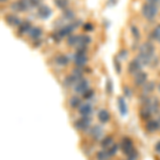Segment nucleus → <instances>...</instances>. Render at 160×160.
<instances>
[{
    "label": "nucleus",
    "mask_w": 160,
    "mask_h": 160,
    "mask_svg": "<svg viewBox=\"0 0 160 160\" xmlns=\"http://www.w3.org/2000/svg\"><path fill=\"white\" fill-rule=\"evenodd\" d=\"M77 82L78 81H77L76 78L73 76V75L67 76L65 78V80H64V83H65V85H67V87H71V85H73L74 83H77Z\"/></svg>",
    "instance_id": "24"
},
{
    "label": "nucleus",
    "mask_w": 160,
    "mask_h": 160,
    "mask_svg": "<svg viewBox=\"0 0 160 160\" xmlns=\"http://www.w3.org/2000/svg\"><path fill=\"white\" fill-rule=\"evenodd\" d=\"M159 127V123L156 122V121H148L147 123H146V126H145L146 130L149 132H155Z\"/></svg>",
    "instance_id": "15"
},
{
    "label": "nucleus",
    "mask_w": 160,
    "mask_h": 160,
    "mask_svg": "<svg viewBox=\"0 0 160 160\" xmlns=\"http://www.w3.org/2000/svg\"><path fill=\"white\" fill-rule=\"evenodd\" d=\"M101 132H103V130H101V128L99 127V126H94V127L91 129V135L93 136V138L95 139V140H97V139H99L100 136H101Z\"/></svg>",
    "instance_id": "18"
},
{
    "label": "nucleus",
    "mask_w": 160,
    "mask_h": 160,
    "mask_svg": "<svg viewBox=\"0 0 160 160\" xmlns=\"http://www.w3.org/2000/svg\"><path fill=\"white\" fill-rule=\"evenodd\" d=\"M83 29L85 31H92L93 30V25L88 23V24H84L83 25Z\"/></svg>",
    "instance_id": "38"
},
{
    "label": "nucleus",
    "mask_w": 160,
    "mask_h": 160,
    "mask_svg": "<svg viewBox=\"0 0 160 160\" xmlns=\"http://www.w3.org/2000/svg\"><path fill=\"white\" fill-rule=\"evenodd\" d=\"M157 122L159 123V126H160V117H159V119H158V121H157Z\"/></svg>",
    "instance_id": "44"
},
{
    "label": "nucleus",
    "mask_w": 160,
    "mask_h": 160,
    "mask_svg": "<svg viewBox=\"0 0 160 160\" xmlns=\"http://www.w3.org/2000/svg\"><path fill=\"white\" fill-rule=\"evenodd\" d=\"M114 67H115L117 74H121V71H122V69H121V64L117 60H114Z\"/></svg>",
    "instance_id": "37"
},
{
    "label": "nucleus",
    "mask_w": 160,
    "mask_h": 160,
    "mask_svg": "<svg viewBox=\"0 0 160 160\" xmlns=\"http://www.w3.org/2000/svg\"><path fill=\"white\" fill-rule=\"evenodd\" d=\"M124 92H125V94H126V96H128V97L131 96V93H130V91H129L128 88H124Z\"/></svg>",
    "instance_id": "41"
},
{
    "label": "nucleus",
    "mask_w": 160,
    "mask_h": 160,
    "mask_svg": "<svg viewBox=\"0 0 160 160\" xmlns=\"http://www.w3.org/2000/svg\"><path fill=\"white\" fill-rule=\"evenodd\" d=\"M126 56H127V50H126V49H123V50H121L120 53H119V58H121V59H123V58H126Z\"/></svg>",
    "instance_id": "40"
},
{
    "label": "nucleus",
    "mask_w": 160,
    "mask_h": 160,
    "mask_svg": "<svg viewBox=\"0 0 160 160\" xmlns=\"http://www.w3.org/2000/svg\"><path fill=\"white\" fill-rule=\"evenodd\" d=\"M131 33H132V34H133V36L136 37L137 40H138V39L140 37V32H139V30H138V28H136V27H133V26H132V27H131Z\"/></svg>",
    "instance_id": "35"
},
{
    "label": "nucleus",
    "mask_w": 160,
    "mask_h": 160,
    "mask_svg": "<svg viewBox=\"0 0 160 160\" xmlns=\"http://www.w3.org/2000/svg\"><path fill=\"white\" fill-rule=\"evenodd\" d=\"M117 149H119V146H117V145H113V146H111L110 148H108V154L110 156H113V155L116 154Z\"/></svg>",
    "instance_id": "33"
},
{
    "label": "nucleus",
    "mask_w": 160,
    "mask_h": 160,
    "mask_svg": "<svg viewBox=\"0 0 160 160\" xmlns=\"http://www.w3.org/2000/svg\"><path fill=\"white\" fill-rule=\"evenodd\" d=\"M119 108H120L121 114L122 115H125L127 113V107H126V103L123 97H120L119 98Z\"/></svg>",
    "instance_id": "19"
},
{
    "label": "nucleus",
    "mask_w": 160,
    "mask_h": 160,
    "mask_svg": "<svg viewBox=\"0 0 160 160\" xmlns=\"http://www.w3.org/2000/svg\"><path fill=\"white\" fill-rule=\"evenodd\" d=\"M142 64L139 62V61L135 59V60H132L130 63L128 64V72L132 74V75H137L138 73L141 72V69H142Z\"/></svg>",
    "instance_id": "5"
},
{
    "label": "nucleus",
    "mask_w": 160,
    "mask_h": 160,
    "mask_svg": "<svg viewBox=\"0 0 160 160\" xmlns=\"http://www.w3.org/2000/svg\"><path fill=\"white\" fill-rule=\"evenodd\" d=\"M88 90H89V82L87 79L79 80L76 83V85H75V92L79 93V94H82V95H83Z\"/></svg>",
    "instance_id": "6"
},
{
    "label": "nucleus",
    "mask_w": 160,
    "mask_h": 160,
    "mask_svg": "<svg viewBox=\"0 0 160 160\" xmlns=\"http://www.w3.org/2000/svg\"><path fill=\"white\" fill-rule=\"evenodd\" d=\"M151 113H152V111L149 110V108L145 106V107L142 108V110L140 111V116L142 119H144V120H146V119H148V117L151 116Z\"/></svg>",
    "instance_id": "23"
},
{
    "label": "nucleus",
    "mask_w": 160,
    "mask_h": 160,
    "mask_svg": "<svg viewBox=\"0 0 160 160\" xmlns=\"http://www.w3.org/2000/svg\"><path fill=\"white\" fill-rule=\"evenodd\" d=\"M152 37L160 43V25H158L156 28L154 29V31L152 32Z\"/></svg>",
    "instance_id": "27"
},
{
    "label": "nucleus",
    "mask_w": 160,
    "mask_h": 160,
    "mask_svg": "<svg viewBox=\"0 0 160 160\" xmlns=\"http://www.w3.org/2000/svg\"><path fill=\"white\" fill-rule=\"evenodd\" d=\"M77 41H78V35H68L67 44L69 45V46H75V47H76Z\"/></svg>",
    "instance_id": "26"
},
{
    "label": "nucleus",
    "mask_w": 160,
    "mask_h": 160,
    "mask_svg": "<svg viewBox=\"0 0 160 160\" xmlns=\"http://www.w3.org/2000/svg\"><path fill=\"white\" fill-rule=\"evenodd\" d=\"M109 119H110V114L107 110H100L98 112V120L101 122V123H106L108 122Z\"/></svg>",
    "instance_id": "17"
},
{
    "label": "nucleus",
    "mask_w": 160,
    "mask_h": 160,
    "mask_svg": "<svg viewBox=\"0 0 160 160\" xmlns=\"http://www.w3.org/2000/svg\"><path fill=\"white\" fill-rule=\"evenodd\" d=\"M159 1H160V0H159Z\"/></svg>",
    "instance_id": "47"
},
{
    "label": "nucleus",
    "mask_w": 160,
    "mask_h": 160,
    "mask_svg": "<svg viewBox=\"0 0 160 160\" xmlns=\"http://www.w3.org/2000/svg\"><path fill=\"white\" fill-rule=\"evenodd\" d=\"M56 62L59 65H66L68 63V58L66 56H64V55H60V56H58L56 58Z\"/></svg>",
    "instance_id": "21"
},
{
    "label": "nucleus",
    "mask_w": 160,
    "mask_h": 160,
    "mask_svg": "<svg viewBox=\"0 0 160 160\" xmlns=\"http://www.w3.org/2000/svg\"><path fill=\"white\" fill-rule=\"evenodd\" d=\"M109 156H110V155L108 154V151H101V152H99L97 154V157H98V159H100V160L108 159Z\"/></svg>",
    "instance_id": "31"
},
{
    "label": "nucleus",
    "mask_w": 160,
    "mask_h": 160,
    "mask_svg": "<svg viewBox=\"0 0 160 160\" xmlns=\"http://www.w3.org/2000/svg\"><path fill=\"white\" fill-rule=\"evenodd\" d=\"M31 8L32 7L29 2V0H19L17 2H14L11 5V9L13 11H27Z\"/></svg>",
    "instance_id": "3"
},
{
    "label": "nucleus",
    "mask_w": 160,
    "mask_h": 160,
    "mask_svg": "<svg viewBox=\"0 0 160 160\" xmlns=\"http://www.w3.org/2000/svg\"><path fill=\"white\" fill-rule=\"evenodd\" d=\"M112 89H113V84H112V81L110 79L107 80V83H106V91L110 94L112 93Z\"/></svg>",
    "instance_id": "34"
},
{
    "label": "nucleus",
    "mask_w": 160,
    "mask_h": 160,
    "mask_svg": "<svg viewBox=\"0 0 160 160\" xmlns=\"http://www.w3.org/2000/svg\"><path fill=\"white\" fill-rule=\"evenodd\" d=\"M154 89H155V83L153 81H149V82H147V83L144 85L143 91L145 93H151L154 91Z\"/></svg>",
    "instance_id": "25"
},
{
    "label": "nucleus",
    "mask_w": 160,
    "mask_h": 160,
    "mask_svg": "<svg viewBox=\"0 0 160 160\" xmlns=\"http://www.w3.org/2000/svg\"><path fill=\"white\" fill-rule=\"evenodd\" d=\"M55 3L59 9H65L68 4V0H55Z\"/></svg>",
    "instance_id": "29"
},
{
    "label": "nucleus",
    "mask_w": 160,
    "mask_h": 160,
    "mask_svg": "<svg viewBox=\"0 0 160 160\" xmlns=\"http://www.w3.org/2000/svg\"><path fill=\"white\" fill-rule=\"evenodd\" d=\"M154 52H155V47L152 43L149 42H145L140 46L139 49V56L136 59L140 62L142 65H147L148 63H151L152 58L154 57Z\"/></svg>",
    "instance_id": "1"
},
{
    "label": "nucleus",
    "mask_w": 160,
    "mask_h": 160,
    "mask_svg": "<svg viewBox=\"0 0 160 160\" xmlns=\"http://www.w3.org/2000/svg\"><path fill=\"white\" fill-rule=\"evenodd\" d=\"M1 1H4V0H1Z\"/></svg>",
    "instance_id": "46"
},
{
    "label": "nucleus",
    "mask_w": 160,
    "mask_h": 160,
    "mask_svg": "<svg viewBox=\"0 0 160 160\" xmlns=\"http://www.w3.org/2000/svg\"><path fill=\"white\" fill-rule=\"evenodd\" d=\"M147 80V74L141 71L140 73H138L137 75H135V83L137 85H141V84H144Z\"/></svg>",
    "instance_id": "11"
},
{
    "label": "nucleus",
    "mask_w": 160,
    "mask_h": 160,
    "mask_svg": "<svg viewBox=\"0 0 160 160\" xmlns=\"http://www.w3.org/2000/svg\"><path fill=\"white\" fill-rule=\"evenodd\" d=\"M93 95H94V92H93L92 90H90V89H89L88 91L83 94V97L85 98V99H90V98H92L93 97Z\"/></svg>",
    "instance_id": "36"
},
{
    "label": "nucleus",
    "mask_w": 160,
    "mask_h": 160,
    "mask_svg": "<svg viewBox=\"0 0 160 160\" xmlns=\"http://www.w3.org/2000/svg\"><path fill=\"white\" fill-rule=\"evenodd\" d=\"M73 59H74V62L76 64V66H78V67H82L88 62V58L85 56V53H79V52H77Z\"/></svg>",
    "instance_id": "8"
},
{
    "label": "nucleus",
    "mask_w": 160,
    "mask_h": 160,
    "mask_svg": "<svg viewBox=\"0 0 160 160\" xmlns=\"http://www.w3.org/2000/svg\"><path fill=\"white\" fill-rule=\"evenodd\" d=\"M29 35L31 36V39L33 40H37L41 35H42V29L39 27H34L29 31Z\"/></svg>",
    "instance_id": "16"
},
{
    "label": "nucleus",
    "mask_w": 160,
    "mask_h": 160,
    "mask_svg": "<svg viewBox=\"0 0 160 160\" xmlns=\"http://www.w3.org/2000/svg\"><path fill=\"white\" fill-rule=\"evenodd\" d=\"M41 1H42V0H29V2H30L32 8H33V7H37V5L41 3Z\"/></svg>",
    "instance_id": "39"
},
{
    "label": "nucleus",
    "mask_w": 160,
    "mask_h": 160,
    "mask_svg": "<svg viewBox=\"0 0 160 160\" xmlns=\"http://www.w3.org/2000/svg\"><path fill=\"white\" fill-rule=\"evenodd\" d=\"M158 12V7L155 3H147L143 4L142 7V15L146 18L147 20H153L155 18V16L157 15Z\"/></svg>",
    "instance_id": "2"
},
{
    "label": "nucleus",
    "mask_w": 160,
    "mask_h": 160,
    "mask_svg": "<svg viewBox=\"0 0 160 160\" xmlns=\"http://www.w3.org/2000/svg\"><path fill=\"white\" fill-rule=\"evenodd\" d=\"M122 151L126 154V155H130L133 151H135V148H133V145H132V141L129 139V138H124L123 140H122Z\"/></svg>",
    "instance_id": "4"
},
{
    "label": "nucleus",
    "mask_w": 160,
    "mask_h": 160,
    "mask_svg": "<svg viewBox=\"0 0 160 160\" xmlns=\"http://www.w3.org/2000/svg\"><path fill=\"white\" fill-rule=\"evenodd\" d=\"M90 124H91V119L89 116H83L82 119L76 121L75 127L77 129H79V130H84V129H87L90 126Z\"/></svg>",
    "instance_id": "7"
},
{
    "label": "nucleus",
    "mask_w": 160,
    "mask_h": 160,
    "mask_svg": "<svg viewBox=\"0 0 160 160\" xmlns=\"http://www.w3.org/2000/svg\"><path fill=\"white\" fill-rule=\"evenodd\" d=\"M79 112L83 116H89L92 113V106L90 104H82L79 107Z\"/></svg>",
    "instance_id": "13"
},
{
    "label": "nucleus",
    "mask_w": 160,
    "mask_h": 160,
    "mask_svg": "<svg viewBox=\"0 0 160 160\" xmlns=\"http://www.w3.org/2000/svg\"><path fill=\"white\" fill-rule=\"evenodd\" d=\"M5 20L11 26H20L21 25V20H20L19 17H17L16 15H13V14H9V15L5 16Z\"/></svg>",
    "instance_id": "12"
},
{
    "label": "nucleus",
    "mask_w": 160,
    "mask_h": 160,
    "mask_svg": "<svg viewBox=\"0 0 160 160\" xmlns=\"http://www.w3.org/2000/svg\"><path fill=\"white\" fill-rule=\"evenodd\" d=\"M90 42H91L90 36H88V35H78V41H77L76 48L79 47V46H87Z\"/></svg>",
    "instance_id": "14"
},
{
    "label": "nucleus",
    "mask_w": 160,
    "mask_h": 160,
    "mask_svg": "<svg viewBox=\"0 0 160 160\" xmlns=\"http://www.w3.org/2000/svg\"><path fill=\"white\" fill-rule=\"evenodd\" d=\"M80 103H81V100L77 96H73V97H71V99H69V106L72 108H77L78 106H80Z\"/></svg>",
    "instance_id": "22"
},
{
    "label": "nucleus",
    "mask_w": 160,
    "mask_h": 160,
    "mask_svg": "<svg viewBox=\"0 0 160 160\" xmlns=\"http://www.w3.org/2000/svg\"><path fill=\"white\" fill-rule=\"evenodd\" d=\"M51 15V10L47 5H40L37 10V16L42 19H46Z\"/></svg>",
    "instance_id": "9"
},
{
    "label": "nucleus",
    "mask_w": 160,
    "mask_h": 160,
    "mask_svg": "<svg viewBox=\"0 0 160 160\" xmlns=\"http://www.w3.org/2000/svg\"><path fill=\"white\" fill-rule=\"evenodd\" d=\"M72 75L75 77V78H76L77 81H79V80L82 79V71H81V69H79V68H75V69L73 71Z\"/></svg>",
    "instance_id": "30"
},
{
    "label": "nucleus",
    "mask_w": 160,
    "mask_h": 160,
    "mask_svg": "<svg viewBox=\"0 0 160 160\" xmlns=\"http://www.w3.org/2000/svg\"><path fill=\"white\" fill-rule=\"evenodd\" d=\"M155 148H156V152L159 153L160 154V142H158V143L156 144V146H155Z\"/></svg>",
    "instance_id": "42"
},
{
    "label": "nucleus",
    "mask_w": 160,
    "mask_h": 160,
    "mask_svg": "<svg viewBox=\"0 0 160 160\" xmlns=\"http://www.w3.org/2000/svg\"><path fill=\"white\" fill-rule=\"evenodd\" d=\"M63 16L66 18V19H73L75 15H74V13H73L72 10H64Z\"/></svg>",
    "instance_id": "32"
},
{
    "label": "nucleus",
    "mask_w": 160,
    "mask_h": 160,
    "mask_svg": "<svg viewBox=\"0 0 160 160\" xmlns=\"http://www.w3.org/2000/svg\"><path fill=\"white\" fill-rule=\"evenodd\" d=\"M158 1H159V0H147V2H149V3H155V4H156Z\"/></svg>",
    "instance_id": "43"
},
{
    "label": "nucleus",
    "mask_w": 160,
    "mask_h": 160,
    "mask_svg": "<svg viewBox=\"0 0 160 160\" xmlns=\"http://www.w3.org/2000/svg\"><path fill=\"white\" fill-rule=\"evenodd\" d=\"M32 29L31 24L29 21H24L21 23V25L19 26V32L20 33H25V32H29Z\"/></svg>",
    "instance_id": "20"
},
{
    "label": "nucleus",
    "mask_w": 160,
    "mask_h": 160,
    "mask_svg": "<svg viewBox=\"0 0 160 160\" xmlns=\"http://www.w3.org/2000/svg\"><path fill=\"white\" fill-rule=\"evenodd\" d=\"M113 140H112V137H107V138H105L104 140L101 141V147L104 148H108L110 145L112 144Z\"/></svg>",
    "instance_id": "28"
},
{
    "label": "nucleus",
    "mask_w": 160,
    "mask_h": 160,
    "mask_svg": "<svg viewBox=\"0 0 160 160\" xmlns=\"http://www.w3.org/2000/svg\"><path fill=\"white\" fill-rule=\"evenodd\" d=\"M76 28V25L75 24H71V25H67V26H64L62 28L59 30L58 32V34L61 36V39L64 37V36L66 35H71V33L73 32V30Z\"/></svg>",
    "instance_id": "10"
},
{
    "label": "nucleus",
    "mask_w": 160,
    "mask_h": 160,
    "mask_svg": "<svg viewBox=\"0 0 160 160\" xmlns=\"http://www.w3.org/2000/svg\"><path fill=\"white\" fill-rule=\"evenodd\" d=\"M158 89H159V91H160V83L158 84Z\"/></svg>",
    "instance_id": "45"
}]
</instances>
